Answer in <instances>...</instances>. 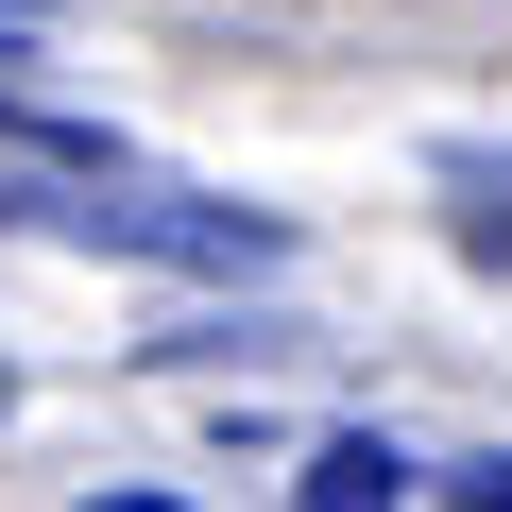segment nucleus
Returning a JSON list of instances; mask_svg holds the SVG:
<instances>
[{
    "label": "nucleus",
    "mask_w": 512,
    "mask_h": 512,
    "mask_svg": "<svg viewBox=\"0 0 512 512\" xmlns=\"http://www.w3.org/2000/svg\"><path fill=\"white\" fill-rule=\"evenodd\" d=\"M0 222H35V239H69V256H154V274H274V256H291V222H274V205H222V188H154L137 154H86V171L18 188Z\"/></svg>",
    "instance_id": "obj_1"
},
{
    "label": "nucleus",
    "mask_w": 512,
    "mask_h": 512,
    "mask_svg": "<svg viewBox=\"0 0 512 512\" xmlns=\"http://www.w3.org/2000/svg\"><path fill=\"white\" fill-rule=\"evenodd\" d=\"M52 18H69V0H0V52H18V35H52Z\"/></svg>",
    "instance_id": "obj_5"
},
{
    "label": "nucleus",
    "mask_w": 512,
    "mask_h": 512,
    "mask_svg": "<svg viewBox=\"0 0 512 512\" xmlns=\"http://www.w3.org/2000/svg\"><path fill=\"white\" fill-rule=\"evenodd\" d=\"M308 512H376V495H410V461L376 444V427H342V444H308V478H291Z\"/></svg>",
    "instance_id": "obj_2"
},
{
    "label": "nucleus",
    "mask_w": 512,
    "mask_h": 512,
    "mask_svg": "<svg viewBox=\"0 0 512 512\" xmlns=\"http://www.w3.org/2000/svg\"><path fill=\"white\" fill-rule=\"evenodd\" d=\"M444 188H461V256L512 274V154H444Z\"/></svg>",
    "instance_id": "obj_3"
},
{
    "label": "nucleus",
    "mask_w": 512,
    "mask_h": 512,
    "mask_svg": "<svg viewBox=\"0 0 512 512\" xmlns=\"http://www.w3.org/2000/svg\"><path fill=\"white\" fill-rule=\"evenodd\" d=\"M410 495H478V512H512V444H478V461H444V478H410Z\"/></svg>",
    "instance_id": "obj_4"
}]
</instances>
